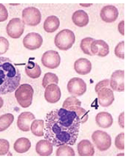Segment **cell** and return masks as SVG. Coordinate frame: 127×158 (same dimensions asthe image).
<instances>
[{
    "label": "cell",
    "instance_id": "6da1fadb",
    "mask_svg": "<svg viewBox=\"0 0 127 158\" xmlns=\"http://www.w3.org/2000/svg\"><path fill=\"white\" fill-rule=\"evenodd\" d=\"M81 121L72 110L63 108L50 110L45 121V138L55 147L76 143Z\"/></svg>",
    "mask_w": 127,
    "mask_h": 158
},
{
    "label": "cell",
    "instance_id": "7a4b0ae2",
    "mask_svg": "<svg viewBox=\"0 0 127 158\" xmlns=\"http://www.w3.org/2000/svg\"><path fill=\"white\" fill-rule=\"evenodd\" d=\"M21 81L17 66L7 57H0V95L15 91Z\"/></svg>",
    "mask_w": 127,
    "mask_h": 158
},
{
    "label": "cell",
    "instance_id": "3957f363",
    "mask_svg": "<svg viewBox=\"0 0 127 158\" xmlns=\"http://www.w3.org/2000/svg\"><path fill=\"white\" fill-rule=\"evenodd\" d=\"M33 94L34 89L33 86L28 84L19 85L15 91V97L22 108H28L32 105Z\"/></svg>",
    "mask_w": 127,
    "mask_h": 158
},
{
    "label": "cell",
    "instance_id": "277c9868",
    "mask_svg": "<svg viewBox=\"0 0 127 158\" xmlns=\"http://www.w3.org/2000/svg\"><path fill=\"white\" fill-rule=\"evenodd\" d=\"M75 42V35L73 31L64 29L55 35V44L61 50H68L73 46Z\"/></svg>",
    "mask_w": 127,
    "mask_h": 158
},
{
    "label": "cell",
    "instance_id": "5b68a950",
    "mask_svg": "<svg viewBox=\"0 0 127 158\" xmlns=\"http://www.w3.org/2000/svg\"><path fill=\"white\" fill-rule=\"evenodd\" d=\"M92 139L97 149L100 152L106 151L112 145V139L109 134L101 130L95 131L92 135Z\"/></svg>",
    "mask_w": 127,
    "mask_h": 158
},
{
    "label": "cell",
    "instance_id": "8992f818",
    "mask_svg": "<svg viewBox=\"0 0 127 158\" xmlns=\"http://www.w3.org/2000/svg\"><path fill=\"white\" fill-rule=\"evenodd\" d=\"M22 16L24 23L27 26H36L41 22V11L34 7H28L24 9Z\"/></svg>",
    "mask_w": 127,
    "mask_h": 158
},
{
    "label": "cell",
    "instance_id": "52a82bcc",
    "mask_svg": "<svg viewBox=\"0 0 127 158\" xmlns=\"http://www.w3.org/2000/svg\"><path fill=\"white\" fill-rule=\"evenodd\" d=\"M24 23L20 18H14L7 23L6 31L7 35L11 38H20L24 31Z\"/></svg>",
    "mask_w": 127,
    "mask_h": 158
},
{
    "label": "cell",
    "instance_id": "ba28073f",
    "mask_svg": "<svg viewBox=\"0 0 127 158\" xmlns=\"http://www.w3.org/2000/svg\"><path fill=\"white\" fill-rule=\"evenodd\" d=\"M67 90L73 97H81L87 90V85L83 79L74 77L70 79L67 83Z\"/></svg>",
    "mask_w": 127,
    "mask_h": 158
},
{
    "label": "cell",
    "instance_id": "9c48e42d",
    "mask_svg": "<svg viewBox=\"0 0 127 158\" xmlns=\"http://www.w3.org/2000/svg\"><path fill=\"white\" fill-rule=\"evenodd\" d=\"M41 62L43 66L47 69H57L61 64L60 55L55 50H48L43 54L41 58Z\"/></svg>",
    "mask_w": 127,
    "mask_h": 158
},
{
    "label": "cell",
    "instance_id": "30bf717a",
    "mask_svg": "<svg viewBox=\"0 0 127 158\" xmlns=\"http://www.w3.org/2000/svg\"><path fill=\"white\" fill-rule=\"evenodd\" d=\"M42 37L37 32L28 34L23 39L24 46L30 50H35L40 48L42 45Z\"/></svg>",
    "mask_w": 127,
    "mask_h": 158
},
{
    "label": "cell",
    "instance_id": "8fae6325",
    "mask_svg": "<svg viewBox=\"0 0 127 158\" xmlns=\"http://www.w3.org/2000/svg\"><path fill=\"white\" fill-rule=\"evenodd\" d=\"M110 86L114 91L123 92L125 90V72L122 70H117L111 75Z\"/></svg>",
    "mask_w": 127,
    "mask_h": 158
},
{
    "label": "cell",
    "instance_id": "7c38bea8",
    "mask_svg": "<svg viewBox=\"0 0 127 158\" xmlns=\"http://www.w3.org/2000/svg\"><path fill=\"white\" fill-rule=\"evenodd\" d=\"M90 51L93 56L105 57L109 54L110 48L108 44L103 40H94L91 43Z\"/></svg>",
    "mask_w": 127,
    "mask_h": 158
},
{
    "label": "cell",
    "instance_id": "4fadbf2b",
    "mask_svg": "<svg viewBox=\"0 0 127 158\" xmlns=\"http://www.w3.org/2000/svg\"><path fill=\"white\" fill-rule=\"evenodd\" d=\"M97 93L99 104L103 107H108L113 103L114 101V93L109 87L102 88Z\"/></svg>",
    "mask_w": 127,
    "mask_h": 158
},
{
    "label": "cell",
    "instance_id": "5bb4252c",
    "mask_svg": "<svg viewBox=\"0 0 127 158\" xmlns=\"http://www.w3.org/2000/svg\"><path fill=\"white\" fill-rule=\"evenodd\" d=\"M61 97V89L57 85L50 84L45 88V98L49 103H56V102L60 100Z\"/></svg>",
    "mask_w": 127,
    "mask_h": 158
},
{
    "label": "cell",
    "instance_id": "9a60e30c",
    "mask_svg": "<svg viewBox=\"0 0 127 158\" xmlns=\"http://www.w3.org/2000/svg\"><path fill=\"white\" fill-rule=\"evenodd\" d=\"M35 120L34 114L30 112H23L18 117L17 126L20 130L27 132L30 130L32 122Z\"/></svg>",
    "mask_w": 127,
    "mask_h": 158
},
{
    "label": "cell",
    "instance_id": "2e32d148",
    "mask_svg": "<svg viewBox=\"0 0 127 158\" xmlns=\"http://www.w3.org/2000/svg\"><path fill=\"white\" fill-rule=\"evenodd\" d=\"M100 15L101 19L104 22L112 23L116 20L119 13L116 7L112 5H108L102 7Z\"/></svg>",
    "mask_w": 127,
    "mask_h": 158
},
{
    "label": "cell",
    "instance_id": "e0dca14e",
    "mask_svg": "<svg viewBox=\"0 0 127 158\" xmlns=\"http://www.w3.org/2000/svg\"><path fill=\"white\" fill-rule=\"evenodd\" d=\"M92 63L87 58H79L74 63V69L75 72L80 75L88 74L92 70Z\"/></svg>",
    "mask_w": 127,
    "mask_h": 158
},
{
    "label": "cell",
    "instance_id": "ac0fdd59",
    "mask_svg": "<svg viewBox=\"0 0 127 158\" xmlns=\"http://www.w3.org/2000/svg\"><path fill=\"white\" fill-rule=\"evenodd\" d=\"M36 152L41 156H49L53 152V145L47 139L40 140L36 145Z\"/></svg>",
    "mask_w": 127,
    "mask_h": 158
},
{
    "label": "cell",
    "instance_id": "d6986e66",
    "mask_svg": "<svg viewBox=\"0 0 127 158\" xmlns=\"http://www.w3.org/2000/svg\"><path fill=\"white\" fill-rule=\"evenodd\" d=\"M77 152L81 156H92L95 153L94 145L88 139L81 140L77 144Z\"/></svg>",
    "mask_w": 127,
    "mask_h": 158
},
{
    "label": "cell",
    "instance_id": "ffe728a7",
    "mask_svg": "<svg viewBox=\"0 0 127 158\" xmlns=\"http://www.w3.org/2000/svg\"><path fill=\"white\" fill-rule=\"evenodd\" d=\"M96 122L101 128L107 129L113 124V117L108 112H100L96 116Z\"/></svg>",
    "mask_w": 127,
    "mask_h": 158
},
{
    "label": "cell",
    "instance_id": "44dd1931",
    "mask_svg": "<svg viewBox=\"0 0 127 158\" xmlns=\"http://www.w3.org/2000/svg\"><path fill=\"white\" fill-rule=\"evenodd\" d=\"M72 21L75 26L78 27H85L89 23V16L85 11L77 10L72 15Z\"/></svg>",
    "mask_w": 127,
    "mask_h": 158
},
{
    "label": "cell",
    "instance_id": "7402d4cb",
    "mask_svg": "<svg viewBox=\"0 0 127 158\" xmlns=\"http://www.w3.org/2000/svg\"><path fill=\"white\" fill-rule=\"evenodd\" d=\"M60 26V20L55 15L47 17L44 22L43 27L45 31L48 33H53L57 31Z\"/></svg>",
    "mask_w": 127,
    "mask_h": 158
},
{
    "label": "cell",
    "instance_id": "603a6c76",
    "mask_svg": "<svg viewBox=\"0 0 127 158\" xmlns=\"http://www.w3.org/2000/svg\"><path fill=\"white\" fill-rule=\"evenodd\" d=\"M25 73L27 76L33 78H38L41 75V69L40 66L33 61H29L25 67Z\"/></svg>",
    "mask_w": 127,
    "mask_h": 158
},
{
    "label": "cell",
    "instance_id": "cb8c5ba5",
    "mask_svg": "<svg viewBox=\"0 0 127 158\" xmlns=\"http://www.w3.org/2000/svg\"><path fill=\"white\" fill-rule=\"evenodd\" d=\"M31 147L30 140L26 137L19 138L15 141L14 149L18 153H24L27 152Z\"/></svg>",
    "mask_w": 127,
    "mask_h": 158
},
{
    "label": "cell",
    "instance_id": "d4e9b609",
    "mask_svg": "<svg viewBox=\"0 0 127 158\" xmlns=\"http://www.w3.org/2000/svg\"><path fill=\"white\" fill-rule=\"evenodd\" d=\"M45 121L42 119L34 120L30 125V130L33 135L37 137L44 135Z\"/></svg>",
    "mask_w": 127,
    "mask_h": 158
},
{
    "label": "cell",
    "instance_id": "484cf974",
    "mask_svg": "<svg viewBox=\"0 0 127 158\" xmlns=\"http://www.w3.org/2000/svg\"><path fill=\"white\" fill-rule=\"evenodd\" d=\"M14 117L12 114L6 113L0 116V132L5 131L12 124Z\"/></svg>",
    "mask_w": 127,
    "mask_h": 158
},
{
    "label": "cell",
    "instance_id": "4316f807",
    "mask_svg": "<svg viewBox=\"0 0 127 158\" xmlns=\"http://www.w3.org/2000/svg\"><path fill=\"white\" fill-rule=\"evenodd\" d=\"M67 110H72V111H74L75 113H76L77 115L79 118V119L81 121V124L85 123L88 119L89 116H88V111H86V110L81 107V106H71V107L67 109Z\"/></svg>",
    "mask_w": 127,
    "mask_h": 158
},
{
    "label": "cell",
    "instance_id": "83f0119b",
    "mask_svg": "<svg viewBox=\"0 0 127 158\" xmlns=\"http://www.w3.org/2000/svg\"><path fill=\"white\" fill-rule=\"evenodd\" d=\"M59 78L56 74L52 73H47L45 74L42 81V85L43 88H46L47 86L50 84L58 85Z\"/></svg>",
    "mask_w": 127,
    "mask_h": 158
},
{
    "label": "cell",
    "instance_id": "f1b7e54d",
    "mask_svg": "<svg viewBox=\"0 0 127 158\" xmlns=\"http://www.w3.org/2000/svg\"><path fill=\"white\" fill-rule=\"evenodd\" d=\"M56 155L57 156H74L75 153L72 148L69 145H62L58 147L56 151Z\"/></svg>",
    "mask_w": 127,
    "mask_h": 158
},
{
    "label": "cell",
    "instance_id": "f546056e",
    "mask_svg": "<svg viewBox=\"0 0 127 158\" xmlns=\"http://www.w3.org/2000/svg\"><path fill=\"white\" fill-rule=\"evenodd\" d=\"M94 40V39L90 37H87L82 39L80 44V48L83 53L87 55H89V56H93L92 52H91L90 51V45H91V43H92Z\"/></svg>",
    "mask_w": 127,
    "mask_h": 158
},
{
    "label": "cell",
    "instance_id": "4dcf8cb0",
    "mask_svg": "<svg viewBox=\"0 0 127 158\" xmlns=\"http://www.w3.org/2000/svg\"><path fill=\"white\" fill-rule=\"evenodd\" d=\"M81 102L79 101L78 98H77L76 97L71 96L67 98L65 101L63 102L62 108L67 109L71 107V106H81Z\"/></svg>",
    "mask_w": 127,
    "mask_h": 158
},
{
    "label": "cell",
    "instance_id": "1f68e13d",
    "mask_svg": "<svg viewBox=\"0 0 127 158\" xmlns=\"http://www.w3.org/2000/svg\"><path fill=\"white\" fill-rule=\"evenodd\" d=\"M114 54L116 56L120 58L125 59V42L121 41L118 43L114 48Z\"/></svg>",
    "mask_w": 127,
    "mask_h": 158
},
{
    "label": "cell",
    "instance_id": "d6a6232c",
    "mask_svg": "<svg viewBox=\"0 0 127 158\" xmlns=\"http://www.w3.org/2000/svg\"><path fill=\"white\" fill-rule=\"evenodd\" d=\"M125 134L123 132L119 133L115 138V146L116 148L120 150L125 149Z\"/></svg>",
    "mask_w": 127,
    "mask_h": 158
},
{
    "label": "cell",
    "instance_id": "836d02e7",
    "mask_svg": "<svg viewBox=\"0 0 127 158\" xmlns=\"http://www.w3.org/2000/svg\"><path fill=\"white\" fill-rule=\"evenodd\" d=\"M10 143L5 139H0V156L6 155L9 152Z\"/></svg>",
    "mask_w": 127,
    "mask_h": 158
},
{
    "label": "cell",
    "instance_id": "e575fe53",
    "mask_svg": "<svg viewBox=\"0 0 127 158\" xmlns=\"http://www.w3.org/2000/svg\"><path fill=\"white\" fill-rule=\"evenodd\" d=\"M10 43L7 39L0 36V55L6 53V52L9 49Z\"/></svg>",
    "mask_w": 127,
    "mask_h": 158
},
{
    "label": "cell",
    "instance_id": "d590c367",
    "mask_svg": "<svg viewBox=\"0 0 127 158\" xmlns=\"http://www.w3.org/2000/svg\"><path fill=\"white\" fill-rule=\"evenodd\" d=\"M8 18V12L5 6L0 3V22H3L7 20Z\"/></svg>",
    "mask_w": 127,
    "mask_h": 158
},
{
    "label": "cell",
    "instance_id": "8d00e7d4",
    "mask_svg": "<svg viewBox=\"0 0 127 158\" xmlns=\"http://www.w3.org/2000/svg\"><path fill=\"white\" fill-rule=\"evenodd\" d=\"M109 85H110V80L109 79H105L104 81L99 82L96 85V87H95V91H96V93H98L101 89L104 88V87H108Z\"/></svg>",
    "mask_w": 127,
    "mask_h": 158
},
{
    "label": "cell",
    "instance_id": "74e56055",
    "mask_svg": "<svg viewBox=\"0 0 127 158\" xmlns=\"http://www.w3.org/2000/svg\"><path fill=\"white\" fill-rule=\"evenodd\" d=\"M118 124L122 129L125 128V113L122 112L118 117Z\"/></svg>",
    "mask_w": 127,
    "mask_h": 158
},
{
    "label": "cell",
    "instance_id": "f35d334b",
    "mask_svg": "<svg viewBox=\"0 0 127 158\" xmlns=\"http://www.w3.org/2000/svg\"><path fill=\"white\" fill-rule=\"evenodd\" d=\"M118 31L122 35H125V22L124 20H122L120 23H118Z\"/></svg>",
    "mask_w": 127,
    "mask_h": 158
},
{
    "label": "cell",
    "instance_id": "ab89813d",
    "mask_svg": "<svg viewBox=\"0 0 127 158\" xmlns=\"http://www.w3.org/2000/svg\"><path fill=\"white\" fill-rule=\"evenodd\" d=\"M3 105V98L0 97V109L2 107Z\"/></svg>",
    "mask_w": 127,
    "mask_h": 158
},
{
    "label": "cell",
    "instance_id": "60d3db41",
    "mask_svg": "<svg viewBox=\"0 0 127 158\" xmlns=\"http://www.w3.org/2000/svg\"><path fill=\"white\" fill-rule=\"evenodd\" d=\"M120 156H124V153H120ZM118 156H119V155H118Z\"/></svg>",
    "mask_w": 127,
    "mask_h": 158
}]
</instances>
